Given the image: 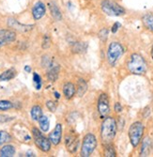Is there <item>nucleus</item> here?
<instances>
[{"label": "nucleus", "mask_w": 153, "mask_h": 157, "mask_svg": "<svg viewBox=\"0 0 153 157\" xmlns=\"http://www.w3.org/2000/svg\"><path fill=\"white\" fill-rule=\"evenodd\" d=\"M13 107V104L8 100H2L0 101V111H8Z\"/></svg>", "instance_id": "obj_27"}, {"label": "nucleus", "mask_w": 153, "mask_h": 157, "mask_svg": "<svg viewBox=\"0 0 153 157\" xmlns=\"http://www.w3.org/2000/svg\"><path fill=\"white\" fill-rule=\"evenodd\" d=\"M26 156H36L35 153L31 152V151H28V152H26Z\"/></svg>", "instance_id": "obj_37"}, {"label": "nucleus", "mask_w": 153, "mask_h": 157, "mask_svg": "<svg viewBox=\"0 0 153 157\" xmlns=\"http://www.w3.org/2000/svg\"><path fill=\"white\" fill-rule=\"evenodd\" d=\"M30 115H31V118H32L33 121H38L39 120V118L43 115V108H41L39 105H34V106L31 108Z\"/></svg>", "instance_id": "obj_22"}, {"label": "nucleus", "mask_w": 153, "mask_h": 157, "mask_svg": "<svg viewBox=\"0 0 153 157\" xmlns=\"http://www.w3.org/2000/svg\"><path fill=\"white\" fill-rule=\"evenodd\" d=\"M50 44H51V39L48 35H45L43 37V44H41L43 45V48L47 49L50 47Z\"/></svg>", "instance_id": "obj_31"}, {"label": "nucleus", "mask_w": 153, "mask_h": 157, "mask_svg": "<svg viewBox=\"0 0 153 157\" xmlns=\"http://www.w3.org/2000/svg\"><path fill=\"white\" fill-rule=\"evenodd\" d=\"M108 33H109V31H108L107 28H103V29L99 32L98 36H99L101 40L105 41L107 40V38H108Z\"/></svg>", "instance_id": "obj_29"}, {"label": "nucleus", "mask_w": 153, "mask_h": 157, "mask_svg": "<svg viewBox=\"0 0 153 157\" xmlns=\"http://www.w3.org/2000/svg\"><path fill=\"white\" fill-rule=\"evenodd\" d=\"M127 68L129 70V72L132 73V75H144L147 72V66L143 56L140 54L134 53L130 56V59L127 62Z\"/></svg>", "instance_id": "obj_2"}, {"label": "nucleus", "mask_w": 153, "mask_h": 157, "mask_svg": "<svg viewBox=\"0 0 153 157\" xmlns=\"http://www.w3.org/2000/svg\"><path fill=\"white\" fill-rule=\"evenodd\" d=\"M13 117H9V116H7V115H2V114H0V123H5V122H9L10 121H12Z\"/></svg>", "instance_id": "obj_33"}, {"label": "nucleus", "mask_w": 153, "mask_h": 157, "mask_svg": "<svg viewBox=\"0 0 153 157\" xmlns=\"http://www.w3.org/2000/svg\"><path fill=\"white\" fill-rule=\"evenodd\" d=\"M16 36V32L12 29H0V48L14 41Z\"/></svg>", "instance_id": "obj_10"}, {"label": "nucleus", "mask_w": 153, "mask_h": 157, "mask_svg": "<svg viewBox=\"0 0 153 157\" xmlns=\"http://www.w3.org/2000/svg\"><path fill=\"white\" fill-rule=\"evenodd\" d=\"M33 83L35 85V88L37 90H39L41 89V86H43V80H41V77L37 73L33 74Z\"/></svg>", "instance_id": "obj_28"}, {"label": "nucleus", "mask_w": 153, "mask_h": 157, "mask_svg": "<svg viewBox=\"0 0 153 157\" xmlns=\"http://www.w3.org/2000/svg\"><path fill=\"white\" fill-rule=\"evenodd\" d=\"M85 49H86V45H85L84 42H76L74 47H73V51L78 52V53L85 51Z\"/></svg>", "instance_id": "obj_30"}, {"label": "nucleus", "mask_w": 153, "mask_h": 157, "mask_svg": "<svg viewBox=\"0 0 153 157\" xmlns=\"http://www.w3.org/2000/svg\"><path fill=\"white\" fill-rule=\"evenodd\" d=\"M11 140V136L6 131H0V146H2Z\"/></svg>", "instance_id": "obj_25"}, {"label": "nucleus", "mask_w": 153, "mask_h": 157, "mask_svg": "<svg viewBox=\"0 0 153 157\" xmlns=\"http://www.w3.org/2000/svg\"><path fill=\"white\" fill-rule=\"evenodd\" d=\"M65 145L69 152L75 153L79 148V137L74 131H71L65 137Z\"/></svg>", "instance_id": "obj_8"}, {"label": "nucleus", "mask_w": 153, "mask_h": 157, "mask_svg": "<svg viewBox=\"0 0 153 157\" xmlns=\"http://www.w3.org/2000/svg\"><path fill=\"white\" fill-rule=\"evenodd\" d=\"M124 53L123 46L118 41L111 42L107 50V60L111 66H115Z\"/></svg>", "instance_id": "obj_5"}, {"label": "nucleus", "mask_w": 153, "mask_h": 157, "mask_svg": "<svg viewBox=\"0 0 153 157\" xmlns=\"http://www.w3.org/2000/svg\"><path fill=\"white\" fill-rule=\"evenodd\" d=\"M144 129L145 127L143 123L140 121H135L130 126L128 135H129L130 142L133 148H136L139 145V143H140L144 135Z\"/></svg>", "instance_id": "obj_4"}, {"label": "nucleus", "mask_w": 153, "mask_h": 157, "mask_svg": "<svg viewBox=\"0 0 153 157\" xmlns=\"http://www.w3.org/2000/svg\"><path fill=\"white\" fill-rule=\"evenodd\" d=\"M96 147H97L96 136L91 133L87 134L84 136V138H83L82 147H81V156L89 157L95 151Z\"/></svg>", "instance_id": "obj_6"}, {"label": "nucleus", "mask_w": 153, "mask_h": 157, "mask_svg": "<svg viewBox=\"0 0 153 157\" xmlns=\"http://www.w3.org/2000/svg\"><path fill=\"white\" fill-rule=\"evenodd\" d=\"M16 75H17V72L14 68L8 69L0 75V81H9L14 78Z\"/></svg>", "instance_id": "obj_18"}, {"label": "nucleus", "mask_w": 153, "mask_h": 157, "mask_svg": "<svg viewBox=\"0 0 153 157\" xmlns=\"http://www.w3.org/2000/svg\"><path fill=\"white\" fill-rule=\"evenodd\" d=\"M54 96H55V98H57V99H59L60 98V94L58 92H54Z\"/></svg>", "instance_id": "obj_38"}, {"label": "nucleus", "mask_w": 153, "mask_h": 157, "mask_svg": "<svg viewBox=\"0 0 153 157\" xmlns=\"http://www.w3.org/2000/svg\"><path fill=\"white\" fill-rule=\"evenodd\" d=\"M104 156L106 157H116L117 153L114 149V147L111 144H106L104 149Z\"/></svg>", "instance_id": "obj_26"}, {"label": "nucleus", "mask_w": 153, "mask_h": 157, "mask_svg": "<svg viewBox=\"0 0 153 157\" xmlns=\"http://www.w3.org/2000/svg\"><path fill=\"white\" fill-rule=\"evenodd\" d=\"M39 121V128H40V130L46 133L48 132L49 130V126H50V122H49V120L46 116H41L39 118V120L38 121Z\"/></svg>", "instance_id": "obj_23"}, {"label": "nucleus", "mask_w": 153, "mask_h": 157, "mask_svg": "<svg viewBox=\"0 0 153 157\" xmlns=\"http://www.w3.org/2000/svg\"><path fill=\"white\" fill-rule=\"evenodd\" d=\"M120 26H121L120 23L116 22V23L113 25L112 28H111V31H112V33H117V32H118V30L119 29V27H120Z\"/></svg>", "instance_id": "obj_34"}, {"label": "nucleus", "mask_w": 153, "mask_h": 157, "mask_svg": "<svg viewBox=\"0 0 153 157\" xmlns=\"http://www.w3.org/2000/svg\"><path fill=\"white\" fill-rule=\"evenodd\" d=\"M150 151V140L148 137H146L142 143V148L140 151L141 156H148Z\"/></svg>", "instance_id": "obj_24"}, {"label": "nucleus", "mask_w": 153, "mask_h": 157, "mask_svg": "<svg viewBox=\"0 0 153 157\" xmlns=\"http://www.w3.org/2000/svg\"><path fill=\"white\" fill-rule=\"evenodd\" d=\"M62 138V125L58 123L54 128V130L49 134V139L51 143L54 146H58Z\"/></svg>", "instance_id": "obj_14"}, {"label": "nucleus", "mask_w": 153, "mask_h": 157, "mask_svg": "<svg viewBox=\"0 0 153 157\" xmlns=\"http://www.w3.org/2000/svg\"><path fill=\"white\" fill-rule=\"evenodd\" d=\"M13 134H14L15 137L19 139V141L23 142H28L31 140V136L29 135L28 131H27L24 127L21 126V124H17L16 126L13 127Z\"/></svg>", "instance_id": "obj_12"}, {"label": "nucleus", "mask_w": 153, "mask_h": 157, "mask_svg": "<svg viewBox=\"0 0 153 157\" xmlns=\"http://www.w3.org/2000/svg\"><path fill=\"white\" fill-rule=\"evenodd\" d=\"M101 9L109 16H122L126 13L125 9L113 0H103Z\"/></svg>", "instance_id": "obj_3"}, {"label": "nucleus", "mask_w": 153, "mask_h": 157, "mask_svg": "<svg viewBox=\"0 0 153 157\" xmlns=\"http://www.w3.org/2000/svg\"><path fill=\"white\" fill-rule=\"evenodd\" d=\"M151 58H152V60H153V44H152V47H151Z\"/></svg>", "instance_id": "obj_39"}, {"label": "nucleus", "mask_w": 153, "mask_h": 157, "mask_svg": "<svg viewBox=\"0 0 153 157\" xmlns=\"http://www.w3.org/2000/svg\"><path fill=\"white\" fill-rule=\"evenodd\" d=\"M75 93H76V87L74 84H73L71 82H68L64 85L63 94L66 99H68V100L72 99L75 95Z\"/></svg>", "instance_id": "obj_16"}, {"label": "nucleus", "mask_w": 153, "mask_h": 157, "mask_svg": "<svg viewBox=\"0 0 153 157\" xmlns=\"http://www.w3.org/2000/svg\"><path fill=\"white\" fill-rule=\"evenodd\" d=\"M142 23L147 30L153 33V14L147 13L142 17Z\"/></svg>", "instance_id": "obj_20"}, {"label": "nucleus", "mask_w": 153, "mask_h": 157, "mask_svg": "<svg viewBox=\"0 0 153 157\" xmlns=\"http://www.w3.org/2000/svg\"><path fill=\"white\" fill-rule=\"evenodd\" d=\"M59 71H60V67L58 65V66H54V67H52L49 71L48 73L46 74V77L49 81L51 82H54L58 78V75H59Z\"/></svg>", "instance_id": "obj_21"}, {"label": "nucleus", "mask_w": 153, "mask_h": 157, "mask_svg": "<svg viewBox=\"0 0 153 157\" xmlns=\"http://www.w3.org/2000/svg\"><path fill=\"white\" fill-rule=\"evenodd\" d=\"M88 90V83L85 79L80 78L77 82V88H76V93L79 97H83Z\"/></svg>", "instance_id": "obj_17"}, {"label": "nucleus", "mask_w": 153, "mask_h": 157, "mask_svg": "<svg viewBox=\"0 0 153 157\" xmlns=\"http://www.w3.org/2000/svg\"><path fill=\"white\" fill-rule=\"evenodd\" d=\"M46 106L51 112H54L57 110V103L53 101H47L46 102Z\"/></svg>", "instance_id": "obj_32"}, {"label": "nucleus", "mask_w": 153, "mask_h": 157, "mask_svg": "<svg viewBox=\"0 0 153 157\" xmlns=\"http://www.w3.org/2000/svg\"><path fill=\"white\" fill-rule=\"evenodd\" d=\"M15 147L12 145H4L0 150L1 157H12L15 154Z\"/></svg>", "instance_id": "obj_19"}, {"label": "nucleus", "mask_w": 153, "mask_h": 157, "mask_svg": "<svg viewBox=\"0 0 153 157\" xmlns=\"http://www.w3.org/2000/svg\"><path fill=\"white\" fill-rule=\"evenodd\" d=\"M114 109L117 113H120L122 111V106L120 105V103H116L115 104V106H114Z\"/></svg>", "instance_id": "obj_35"}, {"label": "nucleus", "mask_w": 153, "mask_h": 157, "mask_svg": "<svg viewBox=\"0 0 153 157\" xmlns=\"http://www.w3.org/2000/svg\"><path fill=\"white\" fill-rule=\"evenodd\" d=\"M8 25L11 28L20 32H28L33 29L34 25H24L21 24L19 21H17L14 18H9L8 20Z\"/></svg>", "instance_id": "obj_11"}, {"label": "nucleus", "mask_w": 153, "mask_h": 157, "mask_svg": "<svg viewBox=\"0 0 153 157\" xmlns=\"http://www.w3.org/2000/svg\"><path fill=\"white\" fill-rule=\"evenodd\" d=\"M98 112L100 114L101 118H105L108 116L110 112V103H109V98L106 93H102L98 99Z\"/></svg>", "instance_id": "obj_9"}, {"label": "nucleus", "mask_w": 153, "mask_h": 157, "mask_svg": "<svg viewBox=\"0 0 153 157\" xmlns=\"http://www.w3.org/2000/svg\"><path fill=\"white\" fill-rule=\"evenodd\" d=\"M117 121L113 117H105L101 126V139L102 142L106 144H111L117 135Z\"/></svg>", "instance_id": "obj_1"}, {"label": "nucleus", "mask_w": 153, "mask_h": 157, "mask_svg": "<svg viewBox=\"0 0 153 157\" xmlns=\"http://www.w3.org/2000/svg\"><path fill=\"white\" fill-rule=\"evenodd\" d=\"M32 136L34 138L35 145L44 152H48L51 150V141L49 138L44 136L39 129H37L36 127L32 128Z\"/></svg>", "instance_id": "obj_7"}, {"label": "nucleus", "mask_w": 153, "mask_h": 157, "mask_svg": "<svg viewBox=\"0 0 153 157\" xmlns=\"http://www.w3.org/2000/svg\"><path fill=\"white\" fill-rule=\"evenodd\" d=\"M24 70L25 71L26 73H31V67H30L29 65H26V66H24Z\"/></svg>", "instance_id": "obj_36"}, {"label": "nucleus", "mask_w": 153, "mask_h": 157, "mask_svg": "<svg viewBox=\"0 0 153 157\" xmlns=\"http://www.w3.org/2000/svg\"><path fill=\"white\" fill-rule=\"evenodd\" d=\"M48 8L50 10L51 15L55 21H61L62 20V13L58 6L54 2H49L48 3Z\"/></svg>", "instance_id": "obj_15"}, {"label": "nucleus", "mask_w": 153, "mask_h": 157, "mask_svg": "<svg viewBox=\"0 0 153 157\" xmlns=\"http://www.w3.org/2000/svg\"><path fill=\"white\" fill-rule=\"evenodd\" d=\"M32 16L35 21H39L43 17H44L45 13H46V7L45 4L41 1H38L34 4L32 8Z\"/></svg>", "instance_id": "obj_13"}]
</instances>
